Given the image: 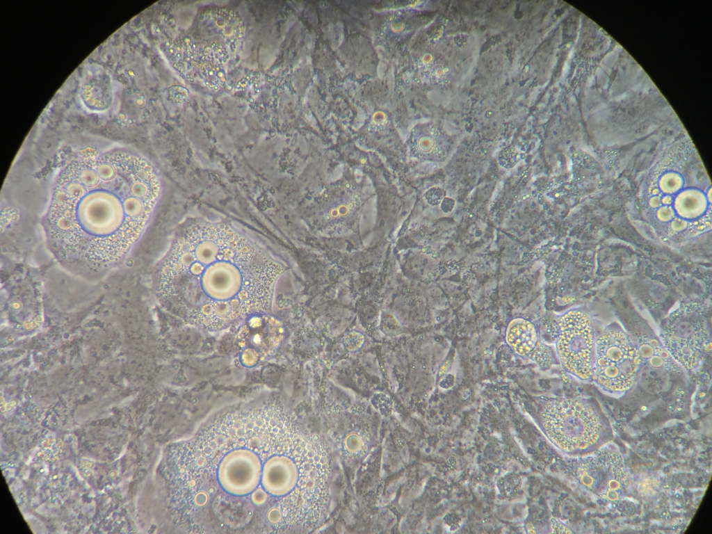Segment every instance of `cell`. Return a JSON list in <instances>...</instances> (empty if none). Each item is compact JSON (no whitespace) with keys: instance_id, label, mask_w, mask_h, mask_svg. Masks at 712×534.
Listing matches in <instances>:
<instances>
[{"instance_id":"6da1fadb","label":"cell","mask_w":712,"mask_h":534,"mask_svg":"<svg viewBox=\"0 0 712 534\" xmlns=\"http://www.w3.org/2000/svg\"><path fill=\"white\" fill-rule=\"evenodd\" d=\"M159 193L153 168L137 156L113 152L74 160L56 180L51 234L88 260L115 261L143 232Z\"/></svg>"},{"instance_id":"7a4b0ae2","label":"cell","mask_w":712,"mask_h":534,"mask_svg":"<svg viewBox=\"0 0 712 534\" xmlns=\"http://www.w3.org/2000/svg\"><path fill=\"white\" fill-rule=\"evenodd\" d=\"M282 270L230 227L200 225L173 244L160 290L193 323L216 330L264 313Z\"/></svg>"},{"instance_id":"3957f363","label":"cell","mask_w":712,"mask_h":534,"mask_svg":"<svg viewBox=\"0 0 712 534\" xmlns=\"http://www.w3.org/2000/svg\"><path fill=\"white\" fill-rule=\"evenodd\" d=\"M542 420L548 437L569 453H591L613 437L608 418L600 408L585 400H552L544 407Z\"/></svg>"},{"instance_id":"277c9868","label":"cell","mask_w":712,"mask_h":534,"mask_svg":"<svg viewBox=\"0 0 712 534\" xmlns=\"http://www.w3.org/2000/svg\"><path fill=\"white\" fill-rule=\"evenodd\" d=\"M665 345L686 369L693 368L709 341L706 316L702 305L688 302L673 312L663 333Z\"/></svg>"},{"instance_id":"5b68a950","label":"cell","mask_w":712,"mask_h":534,"mask_svg":"<svg viewBox=\"0 0 712 534\" xmlns=\"http://www.w3.org/2000/svg\"><path fill=\"white\" fill-rule=\"evenodd\" d=\"M594 378L612 391H624L633 385L640 364L638 350L620 331H609L597 341Z\"/></svg>"},{"instance_id":"8992f818","label":"cell","mask_w":712,"mask_h":534,"mask_svg":"<svg viewBox=\"0 0 712 534\" xmlns=\"http://www.w3.org/2000/svg\"><path fill=\"white\" fill-rule=\"evenodd\" d=\"M558 325L556 347L563 367L581 379H588L593 373V337L589 318L581 312L570 311L559 319Z\"/></svg>"},{"instance_id":"52a82bcc","label":"cell","mask_w":712,"mask_h":534,"mask_svg":"<svg viewBox=\"0 0 712 534\" xmlns=\"http://www.w3.org/2000/svg\"><path fill=\"white\" fill-rule=\"evenodd\" d=\"M292 453L299 470L298 489L307 498L323 503L325 484L330 472V456L325 444L315 436L301 434Z\"/></svg>"},{"instance_id":"ba28073f","label":"cell","mask_w":712,"mask_h":534,"mask_svg":"<svg viewBox=\"0 0 712 534\" xmlns=\"http://www.w3.org/2000/svg\"><path fill=\"white\" fill-rule=\"evenodd\" d=\"M248 440V448L237 445V448L225 451L218 462L217 482L229 495L247 496L261 484L263 463Z\"/></svg>"},{"instance_id":"9c48e42d","label":"cell","mask_w":712,"mask_h":534,"mask_svg":"<svg viewBox=\"0 0 712 534\" xmlns=\"http://www.w3.org/2000/svg\"><path fill=\"white\" fill-rule=\"evenodd\" d=\"M248 317L236 339L243 350V362L254 365L276 348L282 339V328L276 318L264 313Z\"/></svg>"},{"instance_id":"30bf717a","label":"cell","mask_w":712,"mask_h":534,"mask_svg":"<svg viewBox=\"0 0 712 534\" xmlns=\"http://www.w3.org/2000/svg\"><path fill=\"white\" fill-rule=\"evenodd\" d=\"M299 470L293 458L277 452L263 463L261 484L268 494L283 497L298 486Z\"/></svg>"},{"instance_id":"8fae6325","label":"cell","mask_w":712,"mask_h":534,"mask_svg":"<svg viewBox=\"0 0 712 534\" xmlns=\"http://www.w3.org/2000/svg\"><path fill=\"white\" fill-rule=\"evenodd\" d=\"M505 340L518 355L541 366L549 364L550 351L540 341L535 326L530 321L521 318L512 320L506 329Z\"/></svg>"},{"instance_id":"7c38bea8","label":"cell","mask_w":712,"mask_h":534,"mask_svg":"<svg viewBox=\"0 0 712 534\" xmlns=\"http://www.w3.org/2000/svg\"><path fill=\"white\" fill-rule=\"evenodd\" d=\"M80 97L91 111H104L112 104L113 90L109 75L102 68L90 70L83 79Z\"/></svg>"},{"instance_id":"4fadbf2b","label":"cell","mask_w":712,"mask_h":534,"mask_svg":"<svg viewBox=\"0 0 712 534\" xmlns=\"http://www.w3.org/2000/svg\"><path fill=\"white\" fill-rule=\"evenodd\" d=\"M499 485L500 491H501L503 494H505L507 496H509L512 492L515 493L519 487H521V480L519 481V478L517 477V476H513L512 477L508 476V477L505 478L503 480L499 483Z\"/></svg>"},{"instance_id":"5bb4252c","label":"cell","mask_w":712,"mask_h":534,"mask_svg":"<svg viewBox=\"0 0 712 534\" xmlns=\"http://www.w3.org/2000/svg\"><path fill=\"white\" fill-rule=\"evenodd\" d=\"M345 446L348 451L352 453H357L359 452L363 447L362 438L357 433L350 434L346 439V444Z\"/></svg>"},{"instance_id":"9a60e30c","label":"cell","mask_w":712,"mask_h":534,"mask_svg":"<svg viewBox=\"0 0 712 534\" xmlns=\"http://www.w3.org/2000/svg\"><path fill=\"white\" fill-rule=\"evenodd\" d=\"M267 494L268 493L264 489L257 488L252 493V503L256 505L264 504L267 499Z\"/></svg>"}]
</instances>
